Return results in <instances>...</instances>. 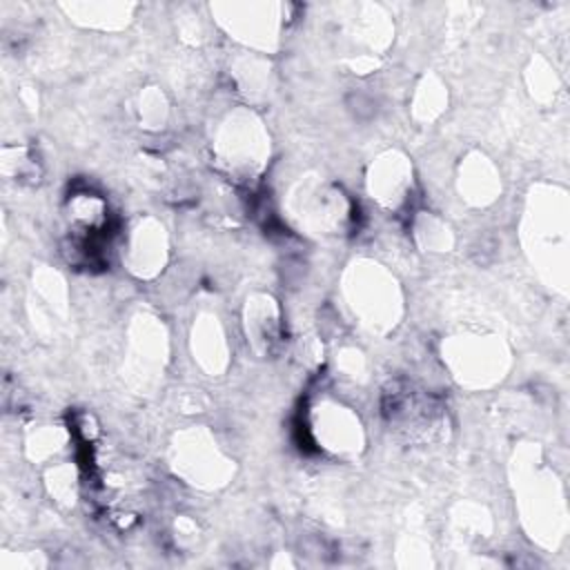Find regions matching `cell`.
Segmentation results:
<instances>
[{
    "label": "cell",
    "instance_id": "cell-30",
    "mask_svg": "<svg viewBox=\"0 0 570 570\" xmlns=\"http://www.w3.org/2000/svg\"><path fill=\"white\" fill-rule=\"evenodd\" d=\"M2 171L4 176H13L16 180H29L33 171H38L36 160L29 156L27 147H4L2 149Z\"/></svg>",
    "mask_w": 570,
    "mask_h": 570
},
{
    "label": "cell",
    "instance_id": "cell-7",
    "mask_svg": "<svg viewBox=\"0 0 570 570\" xmlns=\"http://www.w3.org/2000/svg\"><path fill=\"white\" fill-rule=\"evenodd\" d=\"M285 209L303 232L318 238L341 236L352 223L345 191L318 176H301L285 196Z\"/></svg>",
    "mask_w": 570,
    "mask_h": 570
},
{
    "label": "cell",
    "instance_id": "cell-9",
    "mask_svg": "<svg viewBox=\"0 0 570 570\" xmlns=\"http://www.w3.org/2000/svg\"><path fill=\"white\" fill-rule=\"evenodd\" d=\"M383 414L390 430L407 445H436L448 439L445 407L425 390L396 383L385 392Z\"/></svg>",
    "mask_w": 570,
    "mask_h": 570
},
{
    "label": "cell",
    "instance_id": "cell-21",
    "mask_svg": "<svg viewBox=\"0 0 570 570\" xmlns=\"http://www.w3.org/2000/svg\"><path fill=\"white\" fill-rule=\"evenodd\" d=\"M448 102H450L448 85L434 71H428L414 85V91L410 98V114L419 125H432L445 114Z\"/></svg>",
    "mask_w": 570,
    "mask_h": 570
},
{
    "label": "cell",
    "instance_id": "cell-20",
    "mask_svg": "<svg viewBox=\"0 0 570 570\" xmlns=\"http://www.w3.org/2000/svg\"><path fill=\"white\" fill-rule=\"evenodd\" d=\"M494 521L490 510L476 501H456L450 510V534L456 543L472 546L490 539Z\"/></svg>",
    "mask_w": 570,
    "mask_h": 570
},
{
    "label": "cell",
    "instance_id": "cell-17",
    "mask_svg": "<svg viewBox=\"0 0 570 570\" xmlns=\"http://www.w3.org/2000/svg\"><path fill=\"white\" fill-rule=\"evenodd\" d=\"M29 314L33 325L45 334H56L69 316V294L65 278L51 269L40 267L31 276Z\"/></svg>",
    "mask_w": 570,
    "mask_h": 570
},
{
    "label": "cell",
    "instance_id": "cell-13",
    "mask_svg": "<svg viewBox=\"0 0 570 570\" xmlns=\"http://www.w3.org/2000/svg\"><path fill=\"white\" fill-rule=\"evenodd\" d=\"M365 189L383 209H403L414 194V167L401 149H385L365 171Z\"/></svg>",
    "mask_w": 570,
    "mask_h": 570
},
{
    "label": "cell",
    "instance_id": "cell-1",
    "mask_svg": "<svg viewBox=\"0 0 570 570\" xmlns=\"http://www.w3.org/2000/svg\"><path fill=\"white\" fill-rule=\"evenodd\" d=\"M517 512L525 534L543 550L568 537V501L559 474L546 463L539 443H519L510 459Z\"/></svg>",
    "mask_w": 570,
    "mask_h": 570
},
{
    "label": "cell",
    "instance_id": "cell-26",
    "mask_svg": "<svg viewBox=\"0 0 570 570\" xmlns=\"http://www.w3.org/2000/svg\"><path fill=\"white\" fill-rule=\"evenodd\" d=\"M78 472L69 461H56L45 470V488L62 508H71L78 501Z\"/></svg>",
    "mask_w": 570,
    "mask_h": 570
},
{
    "label": "cell",
    "instance_id": "cell-16",
    "mask_svg": "<svg viewBox=\"0 0 570 570\" xmlns=\"http://www.w3.org/2000/svg\"><path fill=\"white\" fill-rule=\"evenodd\" d=\"M456 191L461 200L474 209H485L501 198L503 180L494 160L472 149L456 165Z\"/></svg>",
    "mask_w": 570,
    "mask_h": 570
},
{
    "label": "cell",
    "instance_id": "cell-29",
    "mask_svg": "<svg viewBox=\"0 0 570 570\" xmlns=\"http://www.w3.org/2000/svg\"><path fill=\"white\" fill-rule=\"evenodd\" d=\"M396 563L401 568H428L432 566V552L425 539L407 534L396 546Z\"/></svg>",
    "mask_w": 570,
    "mask_h": 570
},
{
    "label": "cell",
    "instance_id": "cell-24",
    "mask_svg": "<svg viewBox=\"0 0 570 570\" xmlns=\"http://www.w3.org/2000/svg\"><path fill=\"white\" fill-rule=\"evenodd\" d=\"M134 109H136L138 125L145 131H163L167 127L169 114H171V107H169V100H167L165 91L156 85H149V87L140 89Z\"/></svg>",
    "mask_w": 570,
    "mask_h": 570
},
{
    "label": "cell",
    "instance_id": "cell-11",
    "mask_svg": "<svg viewBox=\"0 0 570 570\" xmlns=\"http://www.w3.org/2000/svg\"><path fill=\"white\" fill-rule=\"evenodd\" d=\"M314 443L338 459H356L365 450V430L354 407L338 399H318L309 410Z\"/></svg>",
    "mask_w": 570,
    "mask_h": 570
},
{
    "label": "cell",
    "instance_id": "cell-23",
    "mask_svg": "<svg viewBox=\"0 0 570 570\" xmlns=\"http://www.w3.org/2000/svg\"><path fill=\"white\" fill-rule=\"evenodd\" d=\"M412 236L423 252L445 254L454 247L452 227L434 212H419L412 218Z\"/></svg>",
    "mask_w": 570,
    "mask_h": 570
},
{
    "label": "cell",
    "instance_id": "cell-27",
    "mask_svg": "<svg viewBox=\"0 0 570 570\" xmlns=\"http://www.w3.org/2000/svg\"><path fill=\"white\" fill-rule=\"evenodd\" d=\"M69 220L82 234L100 232L107 220V205L96 194H76L69 200Z\"/></svg>",
    "mask_w": 570,
    "mask_h": 570
},
{
    "label": "cell",
    "instance_id": "cell-6",
    "mask_svg": "<svg viewBox=\"0 0 570 570\" xmlns=\"http://www.w3.org/2000/svg\"><path fill=\"white\" fill-rule=\"evenodd\" d=\"M167 463L178 479L203 492L229 485L236 474L234 459L218 445L214 432L205 425L178 430L169 441Z\"/></svg>",
    "mask_w": 570,
    "mask_h": 570
},
{
    "label": "cell",
    "instance_id": "cell-2",
    "mask_svg": "<svg viewBox=\"0 0 570 570\" xmlns=\"http://www.w3.org/2000/svg\"><path fill=\"white\" fill-rule=\"evenodd\" d=\"M521 245L539 278L559 294L570 281V200L566 187L537 183L525 196Z\"/></svg>",
    "mask_w": 570,
    "mask_h": 570
},
{
    "label": "cell",
    "instance_id": "cell-19",
    "mask_svg": "<svg viewBox=\"0 0 570 570\" xmlns=\"http://www.w3.org/2000/svg\"><path fill=\"white\" fill-rule=\"evenodd\" d=\"M60 7L69 20L96 31H120L134 20L136 11L131 2H65Z\"/></svg>",
    "mask_w": 570,
    "mask_h": 570
},
{
    "label": "cell",
    "instance_id": "cell-18",
    "mask_svg": "<svg viewBox=\"0 0 570 570\" xmlns=\"http://www.w3.org/2000/svg\"><path fill=\"white\" fill-rule=\"evenodd\" d=\"M189 350L194 363L207 376H220L229 367L232 347L225 325L216 312H200L189 332Z\"/></svg>",
    "mask_w": 570,
    "mask_h": 570
},
{
    "label": "cell",
    "instance_id": "cell-22",
    "mask_svg": "<svg viewBox=\"0 0 570 570\" xmlns=\"http://www.w3.org/2000/svg\"><path fill=\"white\" fill-rule=\"evenodd\" d=\"M67 445L69 432L60 423H38L24 434V454L33 463H56Z\"/></svg>",
    "mask_w": 570,
    "mask_h": 570
},
{
    "label": "cell",
    "instance_id": "cell-3",
    "mask_svg": "<svg viewBox=\"0 0 570 570\" xmlns=\"http://www.w3.org/2000/svg\"><path fill=\"white\" fill-rule=\"evenodd\" d=\"M341 298L358 327L385 336L403 318L405 296L396 276L374 258H354L341 276Z\"/></svg>",
    "mask_w": 570,
    "mask_h": 570
},
{
    "label": "cell",
    "instance_id": "cell-15",
    "mask_svg": "<svg viewBox=\"0 0 570 570\" xmlns=\"http://www.w3.org/2000/svg\"><path fill=\"white\" fill-rule=\"evenodd\" d=\"M350 16L343 20V36H347L352 51L345 58L370 56L383 58L394 40V24L379 4H350Z\"/></svg>",
    "mask_w": 570,
    "mask_h": 570
},
{
    "label": "cell",
    "instance_id": "cell-4",
    "mask_svg": "<svg viewBox=\"0 0 570 570\" xmlns=\"http://www.w3.org/2000/svg\"><path fill=\"white\" fill-rule=\"evenodd\" d=\"M272 140L263 118L247 105L232 107L212 131V158L238 183L256 180L269 163Z\"/></svg>",
    "mask_w": 570,
    "mask_h": 570
},
{
    "label": "cell",
    "instance_id": "cell-25",
    "mask_svg": "<svg viewBox=\"0 0 570 570\" xmlns=\"http://www.w3.org/2000/svg\"><path fill=\"white\" fill-rule=\"evenodd\" d=\"M525 87L532 100H537L539 105H550L561 91V80L554 67L543 56H534L525 67Z\"/></svg>",
    "mask_w": 570,
    "mask_h": 570
},
{
    "label": "cell",
    "instance_id": "cell-12",
    "mask_svg": "<svg viewBox=\"0 0 570 570\" xmlns=\"http://www.w3.org/2000/svg\"><path fill=\"white\" fill-rule=\"evenodd\" d=\"M169 261V234L156 216L136 218L122 243V265L138 281L156 278Z\"/></svg>",
    "mask_w": 570,
    "mask_h": 570
},
{
    "label": "cell",
    "instance_id": "cell-8",
    "mask_svg": "<svg viewBox=\"0 0 570 570\" xmlns=\"http://www.w3.org/2000/svg\"><path fill=\"white\" fill-rule=\"evenodd\" d=\"M169 363V334L154 312L138 309L127 327L122 379L136 394H151Z\"/></svg>",
    "mask_w": 570,
    "mask_h": 570
},
{
    "label": "cell",
    "instance_id": "cell-32",
    "mask_svg": "<svg viewBox=\"0 0 570 570\" xmlns=\"http://www.w3.org/2000/svg\"><path fill=\"white\" fill-rule=\"evenodd\" d=\"M174 532H176L174 537H176L178 546H185V548L196 543V539H198V525L189 517H178L174 523Z\"/></svg>",
    "mask_w": 570,
    "mask_h": 570
},
{
    "label": "cell",
    "instance_id": "cell-28",
    "mask_svg": "<svg viewBox=\"0 0 570 570\" xmlns=\"http://www.w3.org/2000/svg\"><path fill=\"white\" fill-rule=\"evenodd\" d=\"M234 76L238 80L240 91L252 98L263 96L269 89V65L261 58V53H247L234 67Z\"/></svg>",
    "mask_w": 570,
    "mask_h": 570
},
{
    "label": "cell",
    "instance_id": "cell-31",
    "mask_svg": "<svg viewBox=\"0 0 570 570\" xmlns=\"http://www.w3.org/2000/svg\"><path fill=\"white\" fill-rule=\"evenodd\" d=\"M336 370L350 381H363L367 376V358L356 345H343L336 352Z\"/></svg>",
    "mask_w": 570,
    "mask_h": 570
},
{
    "label": "cell",
    "instance_id": "cell-5",
    "mask_svg": "<svg viewBox=\"0 0 570 570\" xmlns=\"http://www.w3.org/2000/svg\"><path fill=\"white\" fill-rule=\"evenodd\" d=\"M441 358L456 385L479 392L499 385L510 365V347L494 332L461 330L443 338Z\"/></svg>",
    "mask_w": 570,
    "mask_h": 570
},
{
    "label": "cell",
    "instance_id": "cell-10",
    "mask_svg": "<svg viewBox=\"0 0 570 570\" xmlns=\"http://www.w3.org/2000/svg\"><path fill=\"white\" fill-rule=\"evenodd\" d=\"M216 24L252 53H269L281 45L287 4L281 2H216L209 7Z\"/></svg>",
    "mask_w": 570,
    "mask_h": 570
},
{
    "label": "cell",
    "instance_id": "cell-14",
    "mask_svg": "<svg viewBox=\"0 0 570 570\" xmlns=\"http://www.w3.org/2000/svg\"><path fill=\"white\" fill-rule=\"evenodd\" d=\"M243 334L249 350L261 358H272L283 347V312L267 292H252L243 303Z\"/></svg>",
    "mask_w": 570,
    "mask_h": 570
}]
</instances>
